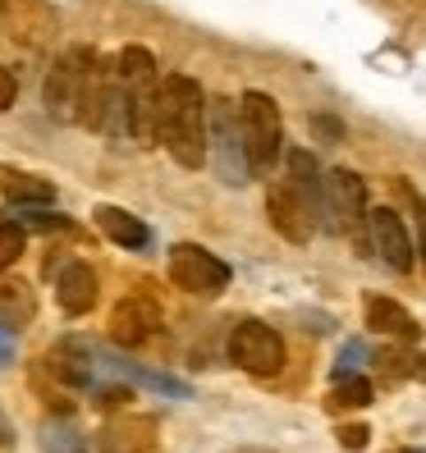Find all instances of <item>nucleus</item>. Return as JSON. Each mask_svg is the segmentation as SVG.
Returning a JSON list of instances; mask_svg holds the SVG:
<instances>
[{"label": "nucleus", "instance_id": "obj_13", "mask_svg": "<svg viewBox=\"0 0 426 453\" xmlns=\"http://www.w3.org/2000/svg\"><path fill=\"white\" fill-rule=\"evenodd\" d=\"M101 298V280L88 261H65L56 271V303L69 316H88Z\"/></svg>", "mask_w": 426, "mask_h": 453}, {"label": "nucleus", "instance_id": "obj_31", "mask_svg": "<svg viewBox=\"0 0 426 453\" xmlns=\"http://www.w3.org/2000/svg\"><path fill=\"white\" fill-rule=\"evenodd\" d=\"M417 225H422V257H426V197H417Z\"/></svg>", "mask_w": 426, "mask_h": 453}, {"label": "nucleus", "instance_id": "obj_2", "mask_svg": "<svg viewBox=\"0 0 426 453\" xmlns=\"http://www.w3.org/2000/svg\"><path fill=\"white\" fill-rule=\"evenodd\" d=\"M234 115H238V133H244V147H248L252 170H271L280 161V142H284L280 105L266 96V92H244V96L234 101Z\"/></svg>", "mask_w": 426, "mask_h": 453}, {"label": "nucleus", "instance_id": "obj_22", "mask_svg": "<svg viewBox=\"0 0 426 453\" xmlns=\"http://www.w3.org/2000/svg\"><path fill=\"white\" fill-rule=\"evenodd\" d=\"M23 243H28V229L19 220H0V271H10V265L23 257Z\"/></svg>", "mask_w": 426, "mask_h": 453}, {"label": "nucleus", "instance_id": "obj_9", "mask_svg": "<svg viewBox=\"0 0 426 453\" xmlns=\"http://www.w3.org/2000/svg\"><path fill=\"white\" fill-rule=\"evenodd\" d=\"M156 417L143 412H120L97 431V453H151L156 449Z\"/></svg>", "mask_w": 426, "mask_h": 453}, {"label": "nucleus", "instance_id": "obj_26", "mask_svg": "<svg viewBox=\"0 0 426 453\" xmlns=\"http://www.w3.org/2000/svg\"><path fill=\"white\" fill-rule=\"evenodd\" d=\"M19 225H23V229H28V225H37V229H69V220L56 216V211H23Z\"/></svg>", "mask_w": 426, "mask_h": 453}, {"label": "nucleus", "instance_id": "obj_6", "mask_svg": "<svg viewBox=\"0 0 426 453\" xmlns=\"http://www.w3.org/2000/svg\"><path fill=\"white\" fill-rule=\"evenodd\" d=\"M97 65V50L88 46H74L69 56L46 73V88H42V101H46V111L50 119H60V124H78V105H83V88H88V73Z\"/></svg>", "mask_w": 426, "mask_h": 453}, {"label": "nucleus", "instance_id": "obj_23", "mask_svg": "<svg viewBox=\"0 0 426 453\" xmlns=\"http://www.w3.org/2000/svg\"><path fill=\"white\" fill-rule=\"evenodd\" d=\"M42 444H46V453H78V449H83V440L74 435V426H56V421L46 426Z\"/></svg>", "mask_w": 426, "mask_h": 453}, {"label": "nucleus", "instance_id": "obj_4", "mask_svg": "<svg viewBox=\"0 0 426 453\" xmlns=\"http://www.w3.org/2000/svg\"><path fill=\"white\" fill-rule=\"evenodd\" d=\"M234 271L216 257L206 252L202 243H174L170 248V284L193 293V298H221V293L229 288Z\"/></svg>", "mask_w": 426, "mask_h": 453}, {"label": "nucleus", "instance_id": "obj_29", "mask_svg": "<svg viewBox=\"0 0 426 453\" xmlns=\"http://www.w3.org/2000/svg\"><path fill=\"white\" fill-rule=\"evenodd\" d=\"M14 330H5V326H0V366H10L14 362V339H10Z\"/></svg>", "mask_w": 426, "mask_h": 453}, {"label": "nucleus", "instance_id": "obj_12", "mask_svg": "<svg viewBox=\"0 0 426 453\" xmlns=\"http://www.w3.org/2000/svg\"><path fill=\"white\" fill-rule=\"evenodd\" d=\"M156 330H161V307H156L151 298L133 293V298L115 303V311H111V339L120 343V349H138V343H147Z\"/></svg>", "mask_w": 426, "mask_h": 453}, {"label": "nucleus", "instance_id": "obj_27", "mask_svg": "<svg viewBox=\"0 0 426 453\" xmlns=\"http://www.w3.org/2000/svg\"><path fill=\"white\" fill-rule=\"evenodd\" d=\"M362 357H367V349H362L358 339H353V343H344V353H339V366H335V371H339V376H353V371L362 366Z\"/></svg>", "mask_w": 426, "mask_h": 453}, {"label": "nucleus", "instance_id": "obj_1", "mask_svg": "<svg viewBox=\"0 0 426 453\" xmlns=\"http://www.w3.org/2000/svg\"><path fill=\"white\" fill-rule=\"evenodd\" d=\"M156 142H161L183 170H202L206 151V96L189 73H170L156 88Z\"/></svg>", "mask_w": 426, "mask_h": 453}, {"label": "nucleus", "instance_id": "obj_7", "mask_svg": "<svg viewBox=\"0 0 426 453\" xmlns=\"http://www.w3.org/2000/svg\"><path fill=\"white\" fill-rule=\"evenodd\" d=\"M362 225H367V179L353 174V170H330L326 174V220H321V229L362 238Z\"/></svg>", "mask_w": 426, "mask_h": 453}, {"label": "nucleus", "instance_id": "obj_3", "mask_svg": "<svg viewBox=\"0 0 426 453\" xmlns=\"http://www.w3.org/2000/svg\"><path fill=\"white\" fill-rule=\"evenodd\" d=\"M206 151H211V165L221 170L225 183H248L252 161H248V147H244V133H238V115L229 101H211L206 105Z\"/></svg>", "mask_w": 426, "mask_h": 453}, {"label": "nucleus", "instance_id": "obj_11", "mask_svg": "<svg viewBox=\"0 0 426 453\" xmlns=\"http://www.w3.org/2000/svg\"><path fill=\"white\" fill-rule=\"evenodd\" d=\"M97 366H101V357H97V349L88 339H60L56 349L46 353V371L69 389H92Z\"/></svg>", "mask_w": 426, "mask_h": 453}, {"label": "nucleus", "instance_id": "obj_16", "mask_svg": "<svg viewBox=\"0 0 426 453\" xmlns=\"http://www.w3.org/2000/svg\"><path fill=\"white\" fill-rule=\"evenodd\" d=\"M92 220H97V229L111 238V243H120V248H147V243H151V229H147L138 216H128L124 206L101 202V206L92 211Z\"/></svg>", "mask_w": 426, "mask_h": 453}, {"label": "nucleus", "instance_id": "obj_8", "mask_svg": "<svg viewBox=\"0 0 426 453\" xmlns=\"http://www.w3.org/2000/svg\"><path fill=\"white\" fill-rule=\"evenodd\" d=\"M367 229H371V248L381 252V261L390 265V271L408 275L413 261H417V252H413V238H408V229H404V216H399L394 206H376V211L367 216Z\"/></svg>", "mask_w": 426, "mask_h": 453}, {"label": "nucleus", "instance_id": "obj_10", "mask_svg": "<svg viewBox=\"0 0 426 453\" xmlns=\"http://www.w3.org/2000/svg\"><path fill=\"white\" fill-rule=\"evenodd\" d=\"M266 211H271V225L280 238H289V243H307L312 229H316V216L312 206L289 188V179L271 183V193H266Z\"/></svg>", "mask_w": 426, "mask_h": 453}, {"label": "nucleus", "instance_id": "obj_17", "mask_svg": "<svg viewBox=\"0 0 426 453\" xmlns=\"http://www.w3.org/2000/svg\"><path fill=\"white\" fill-rule=\"evenodd\" d=\"M37 316V298L23 280H0V326L5 330H23Z\"/></svg>", "mask_w": 426, "mask_h": 453}, {"label": "nucleus", "instance_id": "obj_5", "mask_svg": "<svg viewBox=\"0 0 426 453\" xmlns=\"http://www.w3.org/2000/svg\"><path fill=\"white\" fill-rule=\"evenodd\" d=\"M225 353L238 371H248V376H275V371H284V339L266 321H257V316H244V321L229 330Z\"/></svg>", "mask_w": 426, "mask_h": 453}, {"label": "nucleus", "instance_id": "obj_15", "mask_svg": "<svg viewBox=\"0 0 426 453\" xmlns=\"http://www.w3.org/2000/svg\"><path fill=\"white\" fill-rule=\"evenodd\" d=\"M367 326L376 330V334L399 339V343H417L422 339L417 316L404 303H394V298H367Z\"/></svg>", "mask_w": 426, "mask_h": 453}, {"label": "nucleus", "instance_id": "obj_14", "mask_svg": "<svg viewBox=\"0 0 426 453\" xmlns=\"http://www.w3.org/2000/svg\"><path fill=\"white\" fill-rule=\"evenodd\" d=\"M289 188H294V193L312 206L316 225L326 220V179H321V170H316V156L303 151V147L289 151Z\"/></svg>", "mask_w": 426, "mask_h": 453}, {"label": "nucleus", "instance_id": "obj_21", "mask_svg": "<svg viewBox=\"0 0 426 453\" xmlns=\"http://www.w3.org/2000/svg\"><path fill=\"white\" fill-rule=\"evenodd\" d=\"M381 362V376L385 380H408V376H426V357H417V353H381L376 357Z\"/></svg>", "mask_w": 426, "mask_h": 453}, {"label": "nucleus", "instance_id": "obj_32", "mask_svg": "<svg viewBox=\"0 0 426 453\" xmlns=\"http://www.w3.org/2000/svg\"><path fill=\"white\" fill-rule=\"evenodd\" d=\"M0 444H10V426H5V417H0Z\"/></svg>", "mask_w": 426, "mask_h": 453}, {"label": "nucleus", "instance_id": "obj_24", "mask_svg": "<svg viewBox=\"0 0 426 453\" xmlns=\"http://www.w3.org/2000/svg\"><path fill=\"white\" fill-rule=\"evenodd\" d=\"M128 398V385H92V408H120Z\"/></svg>", "mask_w": 426, "mask_h": 453}, {"label": "nucleus", "instance_id": "obj_19", "mask_svg": "<svg viewBox=\"0 0 426 453\" xmlns=\"http://www.w3.org/2000/svg\"><path fill=\"white\" fill-rule=\"evenodd\" d=\"M0 188H5L19 206H33V202H50V197H56V188H50L46 179L19 174V170H0Z\"/></svg>", "mask_w": 426, "mask_h": 453}, {"label": "nucleus", "instance_id": "obj_28", "mask_svg": "<svg viewBox=\"0 0 426 453\" xmlns=\"http://www.w3.org/2000/svg\"><path fill=\"white\" fill-rule=\"evenodd\" d=\"M14 96H19V78H14L5 65H0V115H5L10 105H14Z\"/></svg>", "mask_w": 426, "mask_h": 453}, {"label": "nucleus", "instance_id": "obj_20", "mask_svg": "<svg viewBox=\"0 0 426 453\" xmlns=\"http://www.w3.org/2000/svg\"><path fill=\"white\" fill-rule=\"evenodd\" d=\"M371 403V380L367 376H339L330 389V408H367Z\"/></svg>", "mask_w": 426, "mask_h": 453}, {"label": "nucleus", "instance_id": "obj_18", "mask_svg": "<svg viewBox=\"0 0 426 453\" xmlns=\"http://www.w3.org/2000/svg\"><path fill=\"white\" fill-rule=\"evenodd\" d=\"M115 73H120L124 88H147V83H156V60H151V50H147V46H124Z\"/></svg>", "mask_w": 426, "mask_h": 453}, {"label": "nucleus", "instance_id": "obj_30", "mask_svg": "<svg viewBox=\"0 0 426 453\" xmlns=\"http://www.w3.org/2000/svg\"><path fill=\"white\" fill-rule=\"evenodd\" d=\"M312 133H326V138H335V142L344 138V128H339L335 119H312Z\"/></svg>", "mask_w": 426, "mask_h": 453}, {"label": "nucleus", "instance_id": "obj_25", "mask_svg": "<svg viewBox=\"0 0 426 453\" xmlns=\"http://www.w3.org/2000/svg\"><path fill=\"white\" fill-rule=\"evenodd\" d=\"M339 449H349V453H362L367 449V440H371V431H367V426L362 421H353V426H339Z\"/></svg>", "mask_w": 426, "mask_h": 453}]
</instances>
